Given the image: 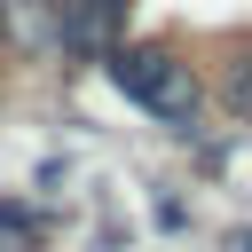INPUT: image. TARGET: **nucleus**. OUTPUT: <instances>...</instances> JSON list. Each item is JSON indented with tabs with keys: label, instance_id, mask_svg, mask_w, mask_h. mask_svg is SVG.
<instances>
[{
	"label": "nucleus",
	"instance_id": "3",
	"mask_svg": "<svg viewBox=\"0 0 252 252\" xmlns=\"http://www.w3.org/2000/svg\"><path fill=\"white\" fill-rule=\"evenodd\" d=\"M0 47L8 55H55V0H0Z\"/></svg>",
	"mask_w": 252,
	"mask_h": 252
},
{
	"label": "nucleus",
	"instance_id": "2",
	"mask_svg": "<svg viewBox=\"0 0 252 252\" xmlns=\"http://www.w3.org/2000/svg\"><path fill=\"white\" fill-rule=\"evenodd\" d=\"M126 16L134 0H55V47L79 63H102L110 47H126Z\"/></svg>",
	"mask_w": 252,
	"mask_h": 252
},
{
	"label": "nucleus",
	"instance_id": "1",
	"mask_svg": "<svg viewBox=\"0 0 252 252\" xmlns=\"http://www.w3.org/2000/svg\"><path fill=\"white\" fill-rule=\"evenodd\" d=\"M102 71H110V87L134 102V110H150V118H165V126H189L197 118V71L173 55V47H110L102 55Z\"/></svg>",
	"mask_w": 252,
	"mask_h": 252
}]
</instances>
